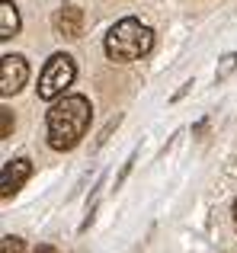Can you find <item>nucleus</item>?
<instances>
[{
    "instance_id": "4",
    "label": "nucleus",
    "mask_w": 237,
    "mask_h": 253,
    "mask_svg": "<svg viewBox=\"0 0 237 253\" xmlns=\"http://www.w3.org/2000/svg\"><path fill=\"white\" fill-rule=\"evenodd\" d=\"M29 81V64H26L23 55H3L0 58V93L3 96H13L19 93Z\"/></svg>"
},
{
    "instance_id": "2",
    "label": "nucleus",
    "mask_w": 237,
    "mask_h": 253,
    "mask_svg": "<svg viewBox=\"0 0 237 253\" xmlns=\"http://www.w3.org/2000/svg\"><path fill=\"white\" fill-rule=\"evenodd\" d=\"M151 48H154V29L144 26L141 19H135V16L118 19L113 29L106 32V42H103L106 58L109 61H118V64L138 61V58H144Z\"/></svg>"
},
{
    "instance_id": "7",
    "label": "nucleus",
    "mask_w": 237,
    "mask_h": 253,
    "mask_svg": "<svg viewBox=\"0 0 237 253\" xmlns=\"http://www.w3.org/2000/svg\"><path fill=\"white\" fill-rule=\"evenodd\" d=\"M19 32V10L10 0H0V39H13Z\"/></svg>"
},
{
    "instance_id": "12",
    "label": "nucleus",
    "mask_w": 237,
    "mask_h": 253,
    "mask_svg": "<svg viewBox=\"0 0 237 253\" xmlns=\"http://www.w3.org/2000/svg\"><path fill=\"white\" fill-rule=\"evenodd\" d=\"M231 215H234V228H237V199H234V209H231Z\"/></svg>"
},
{
    "instance_id": "8",
    "label": "nucleus",
    "mask_w": 237,
    "mask_h": 253,
    "mask_svg": "<svg viewBox=\"0 0 237 253\" xmlns=\"http://www.w3.org/2000/svg\"><path fill=\"white\" fill-rule=\"evenodd\" d=\"M237 71V51H228V55H221L218 61V71H215V84H225L228 77H231Z\"/></svg>"
},
{
    "instance_id": "11",
    "label": "nucleus",
    "mask_w": 237,
    "mask_h": 253,
    "mask_svg": "<svg viewBox=\"0 0 237 253\" xmlns=\"http://www.w3.org/2000/svg\"><path fill=\"white\" fill-rule=\"evenodd\" d=\"M36 253H55V247H51V244H39Z\"/></svg>"
},
{
    "instance_id": "1",
    "label": "nucleus",
    "mask_w": 237,
    "mask_h": 253,
    "mask_svg": "<svg viewBox=\"0 0 237 253\" xmlns=\"http://www.w3.org/2000/svg\"><path fill=\"white\" fill-rule=\"evenodd\" d=\"M93 119V106L87 96L71 93V96L55 99V106L48 109V122H45V135H48L51 151H74L83 141Z\"/></svg>"
},
{
    "instance_id": "9",
    "label": "nucleus",
    "mask_w": 237,
    "mask_h": 253,
    "mask_svg": "<svg viewBox=\"0 0 237 253\" xmlns=\"http://www.w3.org/2000/svg\"><path fill=\"white\" fill-rule=\"evenodd\" d=\"M10 131H13V112L10 109H0V135L10 138Z\"/></svg>"
},
{
    "instance_id": "10",
    "label": "nucleus",
    "mask_w": 237,
    "mask_h": 253,
    "mask_svg": "<svg viewBox=\"0 0 237 253\" xmlns=\"http://www.w3.org/2000/svg\"><path fill=\"white\" fill-rule=\"evenodd\" d=\"M3 253H26V247H23V241H19V237L6 234L3 237Z\"/></svg>"
},
{
    "instance_id": "6",
    "label": "nucleus",
    "mask_w": 237,
    "mask_h": 253,
    "mask_svg": "<svg viewBox=\"0 0 237 253\" xmlns=\"http://www.w3.org/2000/svg\"><path fill=\"white\" fill-rule=\"evenodd\" d=\"M51 26H55V32L64 36V39H80L83 36V10L77 3L58 6L55 16H51Z\"/></svg>"
},
{
    "instance_id": "5",
    "label": "nucleus",
    "mask_w": 237,
    "mask_h": 253,
    "mask_svg": "<svg viewBox=\"0 0 237 253\" xmlns=\"http://www.w3.org/2000/svg\"><path fill=\"white\" fill-rule=\"evenodd\" d=\"M32 176V161L29 157H16V161H6V167L0 170V196L10 199L23 189V183Z\"/></svg>"
},
{
    "instance_id": "3",
    "label": "nucleus",
    "mask_w": 237,
    "mask_h": 253,
    "mask_svg": "<svg viewBox=\"0 0 237 253\" xmlns=\"http://www.w3.org/2000/svg\"><path fill=\"white\" fill-rule=\"evenodd\" d=\"M77 77V64L71 55H64V51H58V55L48 58V64H45L42 77H39V99H48V103H55L58 96H61L64 90H68L71 84H74Z\"/></svg>"
}]
</instances>
